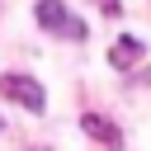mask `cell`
<instances>
[{
    "mask_svg": "<svg viewBox=\"0 0 151 151\" xmlns=\"http://www.w3.org/2000/svg\"><path fill=\"white\" fill-rule=\"evenodd\" d=\"M0 94H9V99H19L28 113H42L47 109V94H42V85L33 80V76H0Z\"/></svg>",
    "mask_w": 151,
    "mask_h": 151,
    "instance_id": "obj_1",
    "label": "cell"
},
{
    "mask_svg": "<svg viewBox=\"0 0 151 151\" xmlns=\"http://www.w3.org/2000/svg\"><path fill=\"white\" fill-rule=\"evenodd\" d=\"M80 127H85V132H90L94 142H104L109 151H118V146H123V132H118V127H113L109 118H99V113H85V118H80Z\"/></svg>",
    "mask_w": 151,
    "mask_h": 151,
    "instance_id": "obj_3",
    "label": "cell"
},
{
    "mask_svg": "<svg viewBox=\"0 0 151 151\" xmlns=\"http://www.w3.org/2000/svg\"><path fill=\"white\" fill-rule=\"evenodd\" d=\"M33 14H38V24H42V28H52V33L61 28V33H66V38H76V42L85 38V24H80V19H71L61 0H38V9H33Z\"/></svg>",
    "mask_w": 151,
    "mask_h": 151,
    "instance_id": "obj_2",
    "label": "cell"
},
{
    "mask_svg": "<svg viewBox=\"0 0 151 151\" xmlns=\"http://www.w3.org/2000/svg\"><path fill=\"white\" fill-rule=\"evenodd\" d=\"M137 57H142V42H137V38H118V42H113V52H109V61H113V66H132Z\"/></svg>",
    "mask_w": 151,
    "mask_h": 151,
    "instance_id": "obj_4",
    "label": "cell"
}]
</instances>
